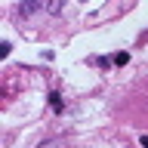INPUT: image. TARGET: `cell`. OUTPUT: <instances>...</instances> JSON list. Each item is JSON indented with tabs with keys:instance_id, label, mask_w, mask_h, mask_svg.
I'll return each instance as SVG.
<instances>
[{
	"instance_id": "6da1fadb",
	"label": "cell",
	"mask_w": 148,
	"mask_h": 148,
	"mask_svg": "<svg viewBox=\"0 0 148 148\" xmlns=\"http://www.w3.org/2000/svg\"><path fill=\"white\" fill-rule=\"evenodd\" d=\"M37 9H43V6H40V3H22V6H18V16H34Z\"/></svg>"
},
{
	"instance_id": "7a4b0ae2",
	"label": "cell",
	"mask_w": 148,
	"mask_h": 148,
	"mask_svg": "<svg viewBox=\"0 0 148 148\" xmlns=\"http://www.w3.org/2000/svg\"><path fill=\"white\" fill-rule=\"evenodd\" d=\"M49 105H53V111L59 114V111H62V96H59V92H49Z\"/></svg>"
},
{
	"instance_id": "3957f363",
	"label": "cell",
	"mask_w": 148,
	"mask_h": 148,
	"mask_svg": "<svg viewBox=\"0 0 148 148\" xmlns=\"http://www.w3.org/2000/svg\"><path fill=\"white\" fill-rule=\"evenodd\" d=\"M62 9V3H43V12H59Z\"/></svg>"
},
{
	"instance_id": "277c9868",
	"label": "cell",
	"mask_w": 148,
	"mask_h": 148,
	"mask_svg": "<svg viewBox=\"0 0 148 148\" xmlns=\"http://www.w3.org/2000/svg\"><path fill=\"white\" fill-rule=\"evenodd\" d=\"M114 62H117V65H127L130 62V53H117V56H114Z\"/></svg>"
},
{
	"instance_id": "5b68a950",
	"label": "cell",
	"mask_w": 148,
	"mask_h": 148,
	"mask_svg": "<svg viewBox=\"0 0 148 148\" xmlns=\"http://www.w3.org/2000/svg\"><path fill=\"white\" fill-rule=\"evenodd\" d=\"M37 148H53V142H40V145H37Z\"/></svg>"
},
{
	"instance_id": "8992f818",
	"label": "cell",
	"mask_w": 148,
	"mask_h": 148,
	"mask_svg": "<svg viewBox=\"0 0 148 148\" xmlns=\"http://www.w3.org/2000/svg\"><path fill=\"white\" fill-rule=\"evenodd\" d=\"M139 142H142V148H148V136H142V139H139Z\"/></svg>"
}]
</instances>
